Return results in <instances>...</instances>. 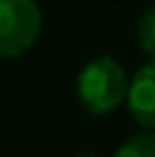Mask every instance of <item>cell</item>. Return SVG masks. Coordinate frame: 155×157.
I'll return each instance as SVG.
<instances>
[{
	"label": "cell",
	"instance_id": "obj_2",
	"mask_svg": "<svg viewBox=\"0 0 155 157\" xmlns=\"http://www.w3.org/2000/svg\"><path fill=\"white\" fill-rule=\"evenodd\" d=\"M42 34V10L34 0H0V59L21 57Z\"/></svg>",
	"mask_w": 155,
	"mask_h": 157
},
{
	"label": "cell",
	"instance_id": "obj_3",
	"mask_svg": "<svg viewBox=\"0 0 155 157\" xmlns=\"http://www.w3.org/2000/svg\"><path fill=\"white\" fill-rule=\"evenodd\" d=\"M127 106H129L132 119L142 129H155V59L142 64L132 75Z\"/></svg>",
	"mask_w": 155,
	"mask_h": 157
},
{
	"label": "cell",
	"instance_id": "obj_1",
	"mask_svg": "<svg viewBox=\"0 0 155 157\" xmlns=\"http://www.w3.org/2000/svg\"><path fill=\"white\" fill-rule=\"evenodd\" d=\"M129 80L114 57L101 54L90 59L78 75V98L90 113H111L127 101Z\"/></svg>",
	"mask_w": 155,
	"mask_h": 157
},
{
	"label": "cell",
	"instance_id": "obj_4",
	"mask_svg": "<svg viewBox=\"0 0 155 157\" xmlns=\"http://www.w3.org/2000/svg\"><path fill=\"white\" fill-rule=\"evenodd\" d=\"M114 157H155V129L140 132L116 149Z\"/></svg>",
	"mask_w": 155,
	"mask_h": 157
},
{
	"label": "cell",
	"instance_id": "obj_5",
	"mask_svg": "<svg viewBox=\"0 0 155 157\" xmlns=\"http://www.w3.org/2000/svg\"><path fill=\"white\" fill-rule=\"evenodd\" d=\"M137 39L140 47L155 59V5H150L137 21Z\"/></svg>",
	"mask_w": 155,
	"mask_h": 157
}]
</instances>
